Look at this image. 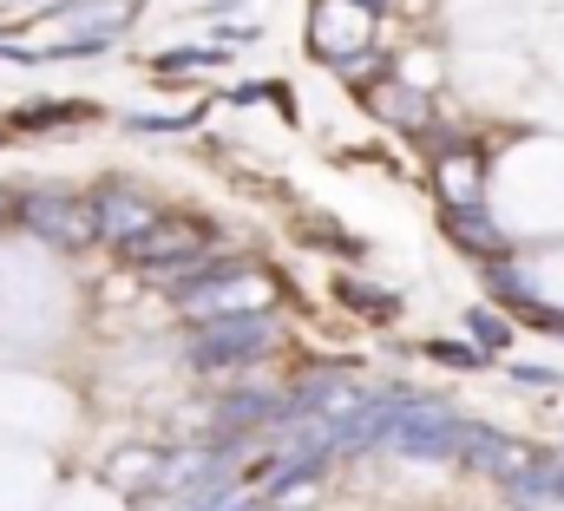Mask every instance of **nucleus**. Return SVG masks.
Segmentation results:
<instances>
[{
  "instance_id": "nucleus-1",
  "label": "nucleus",
  "mask_w": 564,
  "mask_h": 511,
  "mask_svg": "<svg viewBox=\"0 0 564 511\" xmlns=\"http://www.w3.org/2000/svg\"><path fill=\"white\" fill-rule=\"evenodd\" d=\"M177 302H184V315H197L210 328V322H237V315H270L276 289L257 269H204L197 282L177 289Z\"/></svg>"
},
{
  "instance_id": "nucleus-2",
  "label": "nucleus",
  "mask_w": 564,
  "mask_h": 511,
  "mask_svg": "<svg viewBox=\"0 0 564 511\" xmlns=\"http://www.w3.org/2000/svg\"><path fill=\"white\" fill-rule=\"evenodd\" d=\"M381 420H388V446H401V453H421V459H453V453H466V420H453L446 406L394 400V406H381Z\"/></svg>"
},
{
  "instance_id": "nucleus-3",
  "label": "nucleus",
  "mask_w": 564,
  "mask_h": 511,
  "mask_svg": "<svg viewBox=\"0 0 564 511\" xmlns=\"http://www.w3.org/2000/svg\"><path fill=\"white\" fill-rule=\"evenodd\" d=\"M270 341H276V315H237V322L197 328L191 361H197V368H243V361H257Z\"/></svg>"
},
{
  "instance_id": "nucleus-4",
  "label": "nucleus",
  "mask_w": 564,
  "mask_h": 511,
  "mask_svg": "<svg viewBox=\"0 0 564 511\" xmlns=\"http://www.w3.org/2000/svg\"><path fill=\"white\" fill-rule=\"evenodd\" d=\"M132 269H171V282H197L204 269H217L210 250H204V237L197 230H177V224H158L151 237H139L132 250H126Z\"/></svg>"
},
{
  "instance_id": "nucleus-5",
  "label": "nucleus",
  "mask_w": 564,
  "mask_h": 511,
  "mask_svg": "<svg viewBox=\"0 0 564 511\" xmlns=\"http://www.w3.org/2000/svg\"><path fill=\"white\" fill-rule=\"evenodd\" d=\"M20 224H26L33 237H46V243H66V250H79V243H93V237H99V224H93V204H79V197H59V191H40V197H26V204H20Z\"/></svg>"
},
{
  "instance_id": "nucleus-6",
  "label": "nucleus",
  "mask_w": 564,
  "mask_h": 511,
  "mask_svg": "<svg viewBox=\"0 0 564 511\" xmlns=\"http://www.w3.org/2000/svg\"><path fill=\"white\" fill-rule=\"evenodd\" d=\"M93 224H99V237L106 243H119V250H132L139 237H151L164 217L144 204L139 191H126V184H99L93 191Z\"/></svg>"
},
{
  "instance_id": "nucleus-7",
  "label": "nucleus",
  "mask_w": 564,
  "mask_h": 511,
  "mask_svg": "<svg viewBox=\"0 0 564 511\" xmlns=\"http://www.w3.org/2000/svg\"><path fill=\"white\" fill-rule=\"evenodd\" d=\"M466 459H473L479 472H492V479H506V486H525V479L539 472V453H525V446H512V439H499L492 426H466Z\"/></svg>"
},
{
  "instance_id": "nucleus-8",
  "label": "nucleus",
  "mask_w": 564,
  "mask_h": 511,
  "mask_svg": "<svg viewBox=\"0 0 564 511\" xmlns=\"http://www.w3.org/2000/svg\"><path fill=\"white\" fill-rule=\"evenodd\" d=\"M164 472H171V459H164V453H151V446H132V453H119V459L106 466V479H112L119 492H158V486H164Z\"/></svg>"
},
{
  "instance_id": "nucleus-9",
  "label": "nucleus",
  "mask_w": 564,
  "mask_h": 511,
  "mask_svg": "<svg viewBox=\"0 0 564 511\" xmlns=\"http://www.w3.org/2000/svg\"><path fill=\"white\" fill-rule=\"evenodd\" d=\"M446 230L466 243V250H479V256H506V237L479 217V210H446Z\"/></svg>"
},
{
  "instance_id": "nucleus-10",
  "label": "nucleus",
  "mask_w": 564,
  "mask_h": 511,
  "mask_svg": "<svg viewBox=\"0 0 564 511\" xmlns=\"http://www.w3.org/2000/svg\"><path fill=\"white\" fill-rule=\"evenodd\" d=\"M276 413H289L282 400H263V393H243V400H230V406L217 413V426H224V433H250V426H263V420H276Z\"/></svg>"
},
{
  "instance_id": "nucleus-11",
  "label": "nucleus",
  "mask_w": 564,
  "mask_h": 511,
  "mask_svg": "<svg viewBox=\"0 0 564 511\" xmlns=\"http://www.w3.org/2000/svg\"><path fill=\"white\" fill-rule=\"evenodd\" d=\"M466 328H473V341H479V348H506V341H512L506 315H492V308H473V315H466Z\"/></svg>"
},
{
  "instance_id": "nucleus-12",
  "label": "nucleus",
  "mask_w": 564,
  "mask_h": 511,
  "mask_svg": "<svg viewBox=\"0 0 564 511\" xmlns=\"http://www.w3.org/2000/svg\"><path fill=\"white\" fill-rule=\"evenodd\" d=\"M204 66H217V53H164V59H158L164 79H177V73H204Z\"/></svg>"
},
{
  "instance_id": "nucleus-13",
  "label": "nucleus",
  "mask_w": 564,
  "mask_h": 511,
  "mask_svg": "<svg viewBox=\"0 0 564 511\" xmlns=\"http://www.w3.org/2000/svg\"><path fill=\"white\" fill-rule=\"evenodd\" d=\"M59 119H86V106H33V112H20V126H26V131L59 126Z\"/></svg>"
},
{
  "instance_id": "nucleus-14",
  "label": "nucleus",
  "mask_w": 564,
  "mask_h": 511,
  "mask_svg": "<svg viewBox=\"0 0 564 511\" xmlns=\"http://www.w3.org/2000/svg\"><path fill=\"white\" fill-rule=\"evenodd\" d=\"M335 289H341L355 308H375V315H388V308H394V295H375V289H361V282H335Z\"/></svg>"
},
{
  "instance_id": "nucleus-15",
  "label": "nucleus",
  "mask_w": 564,
  "mask_h": 511,
  "mask_svg": "<svg viewBox=\"0 0 564 511\" xmlns=\"http://www.w3.org/2000/svg\"><path fill=\"white\" fill-rule=\"evenodd\" d=\"M132 131H191L197 126V112H184V119H126Z\"/></svg>"
},
{
  "instance_id": "nucleus-16",
  "label": "nucleus",
  "mask_w": 564,
  "mask_h": 511,
  "mask_svg": "<svg viewBox=\"0 0 564 511\" xmlns=\"http://www.w3.org/2000/svg\"><path fill=\"white\" fill-rule=\"evenodd\" d=\"M512 381H525V387H552L558 374H552V368H532V361H519V368H512Z\"/></svg>"
},
{
  "instance_id": "nucleus-17",
  "label": "nucleus",
  "mask_w": 564,
  "mask_h": 511,
  "mask_svg": "<svg viewBox=\"0 0 564 511\" xmlns=\"http://www.w3.org/2000/svg\"><path fill=\"white\" fill-rule=\"evenodd\" d=\"M210 511H257V505H250V499H217Z\"/></svg>"
},
{
  "instance_id": "nucleus-18",
  "label": "nucleus",
  "mask_w": 564,
  "mask_h": 511,
  "mask_svg": "<svg viewBox=\"0 0 564 511\" xmlns=\"http://www.w3.org/2000/svg\"><path fill=\"white\" fill-rule=\"evenodd\" d=\"M7 217H13V197H7V191H0V224H7Z\"/></svg>"
},
{
  "instance_id": "nucleus-19",
  "label": "nucleus",
  "mask_w": 564,
  "mask_h": 511,
  "mask_svg": "<svg viewBox=\"0 0 564 511\" xmlns=\"http://www.w3.org/2000/svg\"><path fill=\"white\" fill-rule=\"evenodd\" d=\"M368 7H388V0H368Z\"/></svg>"
}]
</instances>
